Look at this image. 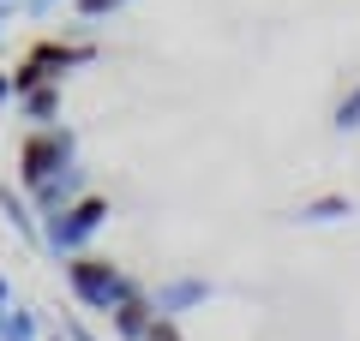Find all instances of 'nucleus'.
Listing matches in <instances>:
<instances>
[{"mask_svg":"<svg viewBox=\"0 0 360 341\" xmlns=\"http://www.w3.org/2000/svg\"><path fill=\"white\" fill-rule=\"evenodd\" d=\"M13 6H18V18H54L66 0H13Z\"/></svg>","mask_w":360,"mask_h":341,"instance_id":"2eb2a0df","label":"nucleus"},{"mask_svg":"<svg viewBox=\"0 0 360 341\" xmlns=\"http://www.w3.org/2000/svg\"><path fill=\"white\" fill-rule=\"evenodd\" d=\"M139 341H186V335H180V317H162V312H156L150 329H144Z\"/></svg>","mask_w":360,"mask_h":341,"instance_id":"4468645a","label":"nucleus"},{"mask_svg":"<svg viewBox=\"0 0 360 341\" xmlns=\"http://www.w3.org/2000/svg\"><path fill=\"white\" fill-rule=\"evenodd\" d=\"M60 269H66V293H72L84 312H115L120 300H127L132 288H144L139 276H127L120 264H108V258H90V252H72V258H60Z\"/></svg>","mask_w":360,"mask_h":341,"instance_id":"f257e3e1","label":"nucleus"},{"mask_svg":"<svg viewBox=\"0 0 360 341\" xmlns=\"http://www.w3.org/2000/svg\"><path fill=\"white\" fill-rule=\"evenodd\" d=\"M13 96H18V84H13V72H0V108H13Z\"/></svg>","mask_w":360,"mask_h":341,"instance_id":"dca6fc26","label":"nucleus"},{"mask_svg":"<svg viewBox=\"0 0 360 341\" xmlns=\"http://www.w3.org/2000/svg\"><path fill=\"white\" fill-rule=\"evenodd\" d=\"M13 18H18V6H13V0H0V36H6V25H13Z\"/></svg>","mask_w":360,"mask_h":341,"instance_id":"f3484780","label":"nucleus"},{"mask_svg":"<svg viewBox=\"0 0 360 341\" xmlns=\"http://www.w3.org/2000/svg\"><path fill=\"white\" fill-rule=\"evenodd\" d=\"M330 126H336V132H342V138H348V132H360V84H354V90H348V96H342V102H336V114H330Z\"/></svg>","mask_w":360,"mask_h":341,"instance_id":"ddd939ff","label":"nucleus"},{"mask_svg":"<svg viewBox=\"0 0 360 341\" xmlns=\"http://www.w3.org/2000/svg\"><path fill=\"white\" fill-rule=\"evenodd\" d=\"M120 6H132V0H66V13H72L78 25H103V18H115Z\"/></svg>","mask_w":360,"mask_h":341,"instance_id":"f8f14e48","label":"nucleus"},{"mask_svg":"<svg viewBox=\"0 0 360 341\" xmlns=\"http://www.w3.org/2000/svg\"><path fill=\"white\" fill-rule=\"evenodd\" d=\"M0 215H6V222H13L18 246H30V252H42V215L30 210L25 186H0Z\"/></svg>","mask_w":360,"mask_h":341,"instance_id":"6e6552de","label":"nucleus"},{"mask_svg":"<svg viewBox=\"0 0 360 341\" xmlns=\"http://www.w3.org/2000/svg\"><path fill=\"white\" fill-rule=\"evenodd\" d=\"M96 60V42H66V36H49V42H30L25 60L13 66V84H66L78 66Z\"/></svg>","mask_w":360,"mask_h":341,"instance_id":"7ed1b4c3","label":"nucleus"},{"mask_svg":"<svg viewBox=\"0 0 360 341\" xmlns=\"http://www.w3.org/2000/svg\"><path fill=\"white\" fill-rule=\"evenodd\" d=\"M0 341H42V312L30 300L0 305Z\"/></svg>","mask_w":360,"mask_h":341,"instance_id":"9d476101","label":"nucleus"},{"mask_svg":"<svg viewBox=\"0 0 360 341\" xmlns=\"http://www.w3.org/2000/svg\"><path fill=\"white\" fill-rule=\"evenodd\" d=\"M13 108H18V120H25L30 132H37V126H54L60 108H66V84H25V90L13 96Z\"/></svg>","mask_w":360,"mask_h":341,"instance_id":"0eeeda50","label":"nucleus"},{"mask_svg":"<svg viewBox=\"0 0 360 341\" xmlns=\"http://www.w3.org/2000/svg\"><path fill=\"white\" fill-rule=\"evenodd\" d=\"M66 162H78V132L72 126H37V132H25V144H18V186H37V180H49V174H60Z\"/></svg>","mask_w":360,"mask_h":341,"instance_id":"20e7f679","label":"nucleus"},{"mask_svg":"<svg viewBox=\"0 0 360 341\" xmlns=\"http://www.w3.org/2000/svg\"><path fill=\"white\" fill-rule=\"evenodd\" d=\"M150 317H156V305H150V288H132L127 300L108 312V329H115L120 341H139L144 329H150Z\"/></svg>","mask_w":360,"mask_h":341,"instance_id":"1a4fd4ad","label":"nucleus"},{"mask_svg":"<svg viewBox=\"0 0 360 341\" xmlns=\"http://www.w3.org/2000/svg\"><path fill=\"white\" fill-rule=\"evenodd\" d=\"M18 293H13V276H6V269H0V305H13Z\"/></svg>","mask_w":360,"mask_h":341,"instance_id":"a211bd4d","label":"nucleus"},{"mask_svg":"<svg viewBox=\"0 0 360 341\" xmlns=\"http://www.w3.org/2000/svg\"><path fill=\"white\" fill-rule=\"evenodd\" d=\"M103 227H108V198H103V192H84V198H72L60 215H49V222H42V252L60 264V258L84 252Z\"/></svg>","mask_w":360,"mask_h":341,"instance_id":"f03ea898","label":"nucleus"},{"mask_svg":"<svg viewBox=\"0 0 360 341\" xmlns=\"http://www.w3.org/2000/svg\"><path fill=\"white\" fill-rule=\"evenodd\" d=\"M84 192H90V174H84V162H66L60 174L37 180V186H30L25 198H30V210H37L42 222H49V215H60L66 203H72V198H84Z\"/></svg>","mask_w":360,"mask_h":341,"instance_id":"39448f33","label":"nucleus"},{"mask_svg":"<svg viewBox=\"0 0 360 341\" xmlns=\"http://www.w3.org/2000/svg\"><path fill=\"white\" fill-rule=\"evenodd\" d=\"M348 215H354V198H348V192H319V198H307L295 210V222L324 227V222H348Z\"/></svg>","mask_w":360,"mask_h":341,"instance_id":"9b49d317","label":"nucleus"},{"mask_svg":"<svg viewBox=\"0 0 360 341\" xmlns=\"http://www.w3.org/2000/svg\"><path fill=\"white\" fill-rule=\"evenodd\" d=\"M210 300H217V281L210 276H174V281H156L150 288V305L162 317H186V312H198Z\"/></svg>","mask_w":360,"mask_h":341,"instance_id":"423d86ee","label":"nucleus"}]
</instances>
